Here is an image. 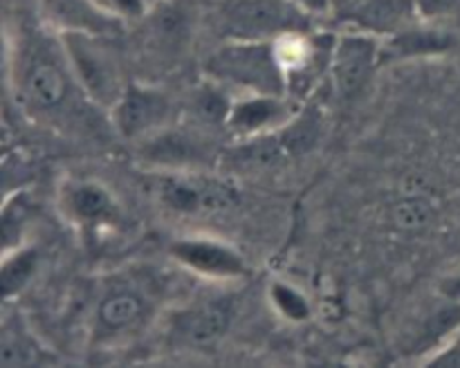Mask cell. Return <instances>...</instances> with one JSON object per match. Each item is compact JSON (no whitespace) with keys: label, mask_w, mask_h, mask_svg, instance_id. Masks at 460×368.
Wrapping results in <instances>:
<instances>
[{"label":"cell","mask_w":460,"mask_h":368,"mask_svg":"<svg viewBox=\"0 0 460 368\" xmlns=\"http://www.w3.org/2000/svg\"><path fill=\"white\" fill-rule=\"evenodd\" d=\"M4 70L16 106L52 130L76 135L88 128L90 110L102 112L76 83L58 31L40 16L36 25L21 21L4 30Z\"/></svg>","instance_id":"6da1fadb"},{"label":"cell","mask_w":460,"mask_h":368,"mask_svg":"<svg viewBox=\"0 0 460 368\" xmlns=\"http://www.w3.org/2000/svg\"><path fill=\"white\" fill-rule=\"evenodd\" d=\"M160 285L151 274H115L103 278L90 312L88 346L94 350H115L162 317Z\"/></svg>","instance_id":"7a4b0ae2"},{"label":"cell","mask_w":460,"mask_h":368,"mask_svg":"<svg viewBox=\"0 0 460 368\" xmlns=\"http://www.w3.org/2000/svg\"><path fill=\"white\" fill-rule=\"evenodd\" d=\"M202 76L234 94H288L272 40H223L207 57Z\"/></svg>","instance_id":"3957f363"},{"label":"cell","mask_w":460,"mask_h":368,"mask_svg":"<svg viewBox=\"0 0 460 368\" xmlns=\"http://www.w3.org/2000/svg\"><path fill=\"white\" fill-rule=\"evenodd\" d=\"M61 36L67 63L85 99L108 115L119 94L124 92L128 76L119 52L111 43L112 36L88 34V31H66Z\"/></svg>","instance_id":"277c9868"},{"label":"cell","mask_w":460,"mask_h":368,"mask_svg":"<svg viewBox=\"0 0 460 368\" xmlns=\"http://www.w3.org/2000/svg\"><path fill=\"white\" fill-rule=\"evenodd\" d=\"M153 193L164 209L178 215H216L241 202V188L214 169L153 171Z\"/></svg>","instance_id":"5b68a950"},{"label":"cell","mask_w":460,"mask_h":368,"mask_svg":"<svg viewBox=\"0 0 460 368\" xmlns=\"http://www.w3.org/2000/svg\"><path fill=\"white\" fill-rule=\"evenodd\" d=\"M216 27L223 40H274L288 31L313 30L314 16L295 0H220Z\"/></svg>","instance_id":"8992f818"},{"label":"cell","mask_w":460,"mask_h":368,"mask_svg":"<svg viewBox=\"0 0 460 368\" xmlns=\"http://www.w3.org/2000/svg\"><path fill=\"white\" fill-rule=\"evenodd\" d=\"M236 310V294L229 292V285H214L211 292L191 296L166 312V337L173 346L196 353L216 348L227 337Z\"/></svg>","instance_id":"52a82bcc"},{"label":"cell","mask_w":460,"mask_h":368,"mask_svg":"<svg viewBox=\"0 0 460 368\" xmlns=\"http://www.w3.org/2000/svg\"><path fill=\"white\" fill-rule=\"evenodd\" d=\"M57 209L70 227L90 241L119 233L126 224V211L119 197L94 178H63L57 187Z\"/></svg>","instance_id":"ba28073f"},{"label":"cell","mask_w":460,"mask_h":368,"mask_svg":"<svg viewBox=\"0 0 460 368\" xmlns=\"http://www.w3.org/2000/svg\"><path fill=\"white\" fill-rule=\"evenodd\" d=\"M209 130L184 119L173 121L160 133L151 135L144 142L135 144L137 160L148 171H200L216 169L218 146L211 139Z\"/></svg>","instance_id":"9c48e42d"},{"label":"cell","mask_w":460,"mask_h":368,"mask_svg":"<svg viewBox=\"0 0 460 368\" xmlns=\"http://www.w3.org/2000/svg\"><path fill=\"white\" fill-rule=\"evenodd\" d=\"M335 45V31L296 30L272 40L274 57L286 76L288 94L304 99L331 74V57Z\"/></svg>","instance_id":"30bf717a"},{"label":"cell","mask_w":460,"mask_h":368,"mask_svg":"<svg viewBox=\"0 0 460 368\" xmlns=\"http://www.w3.org/2000/svg\"><path fill=\"white\" fill-rule=\"evenodd\" d=\"M175 103L155 81L130 79L124 92L108 110L106 121L112 135L139 144L175 121Z\"/></svg>","instance_id":"8fae6325"},{"label":"cell","mask_w":460,"mask_h":368,"mask_svg":"<svg viewBox=\"0 0 460 368\" xmlns=\"http://www.w3.org/2000/svg\"><path fill=\"white\" fill-rule=\"evenodd\" d=\"M171 260L184 272L209 285H234L250 276V263L232 242L205 233L175 238L169 245Z\"/></svg>","instance_id":"7c38bea8"},{"label":"cell","mask_w":460,"mask_h":368,"mask_svg":"<svg viewBox=\"0 0 460 368\" xmlns=\"http://www.w3.org/2000/svg\"><path fill=\"white\" fill-rule=\"evenodd\" d=\"M382 67V39L359 30L341 27L335 31L331 74L337 97L353 99L362 92Z\"/></svg>","instance_id":"4fadbf2b"},{"label":"cell","mask_w":460,"mask_h":368,"mask_svg":"<svg viewBox=\"0 0 460 368\" xmlns=\"http://www.w3.org/2000/svg\"><path fill=\"white\" fill-rule=\"evenodd\" d=\"M137 22L144 25V49L157 63L182 58L196 30V13L187 0H166L148 9Z\"/></svg>","instance_id":"5bb4252c"},{"label":"cell","mask_w":460,"mask_h":368,"mask_svg":"<svg viewBox=\"0 0 460 368\" xmlns=\"http://www.w3.org/2000/svg\"><path fill=\"white\" fill-rule=\"evenodd\" d=\"M301 110V101L290 94H236L225 133L234 144L263 137L290 124Z\"/></svg>","instance_id":"9a60e30c"},{"label":"cell","mask_w":460,"mask_h":368,"mask_svg":"<svg viewBox=\"0 0 460 368\" xmlns=\"http://www.w3.org/2000/svg\"><path fill=\"white\" fill-rule=\"evenodd\" d=\"M456 45L458 39L449 30L447 22H431L418 18L404 30L382 39V67L445 57Z\"/></svg>","instance_id":"2e32d148"},{"label":"cell","mask_w":460,"mask_h":368,"mask_svg":"<svg viewBox=\"0 0 460 368\" xmlns=\"http://www.w3.org/2000/svg\"><path fill=\"white\" fill-rule=\"evenodd\" d=\"M332 16L341 27L367 31L380 39L404 30L420 18L416 0H350Z\"/></svg>","instance_id":"e0dca14e"},{"label":"cell","mask_w":460,"mask_h":368,"mask_svg":"<svg viewBox=\"0 0 460 368\" xmlns=\"http://www.w3.org/2000/svg\"><path fill=\"white\" fill-rule=\"evenodd\" d=\"M36 13L58 34L88 31V34L115 36L124 27L108 13L97 0H34Z\"/></svg>","instance_id":"ac0fdd59"},{"label":"cell","mask_w":460,"mask_h":368,"mask_svg":"<svg viewBox=\"0 0 460 368\" xmlns=\"http://www.w3.org/2000/svg\"><path fill=\"white\" fill-rule=\"evenodd\" d=\"M0 364L7 368L49 366V364H61V357L43 344L22 312L9 310V303H4L3 328H0Z\"/></svg>","instance_id":"d6986e66"},{"label":"cell","mask_w":460,"mask_h":368,"mask_svg":"<svg viewBox=\"0 0 460 368\" xmlns=\"http://www.w3.org/2000/svg\"><path fill=\"white\" fill-rule=\"evenodd\" d=\"M234 97L236 94L229 92L225 85L202 76L200 83L187 94V101H184V119L209 130V133H216V130L225 133L227 130V119L229 112H232Z\"/></svg>","instance_id":"ffe728a7"},{"label":"cell","mask_w":460,"mask_h":368,"mask_svg":"<svg viewBox=\"0 0 460 368\" xmlns=\"http://www.w3.org/2000/svg\"><path fill=\"white\" fill-rule=\"evenodd\" d=\"M40 254L34 245L25 242L13 250L3 251V267H0V292L4 301H13L30 287L39 272Z\"/></svg>","instance_id":"44dd1931"},{"label":"cell","mask_w":460,"mask_h":368,"mask_svg":"<svg viewBox=\"0 0 460 368\" xmlns=\"http://www.w3.org/2000/svg\"><path fill=\"white\" fill-rule=\"evenodd\" d=\"M30 191L27 188H13L4 196V206H3V251L13 250L18 245H25L27 241V229H30L31 215H34V209H31Z\"/></svg>","instance_id":"7402d4cb"},{"label":"cell","mask_w":460,"mask_h":368,"mask_svg":"<svg viewBox=\"0 0 460 368\" xmlns=\"http://www.w3.org/2000/svg\"><path fill=\"white\" fill-rule=\"evenodd\" d=\"M268 299L272 303V310L290 323H305L313 317V305L308 296L292 283L274 278L268 287Z\"/></svg>","instance_id":"603a6c76"},{"label":"cell","mask_w":460,"mask_h":368,"mask_svg":"<svg viewBox=\"0 0 460 368\" xmlns=\"http://www.w3.org/2000/svg\"><path fill=\"white\" fill-rule=\"evenodd\" d=\"M431 202L422 196H409L395 206V220H398L400 227H422V224L429 223L431 218Z\"/></svg>","instance_id":"cb8c5ba5"},{"label":"cell","mask_w":460,"mask_h":368,"mask_svg":"<svg viewBox=\"0 0 460 368\" xmlns=\"http://www.w3.org/2000/svg\"><path fill=\"white\" fill-rule=\"evenodd\" d=\"M418 16L431 22H449L460 16V0H416Z\"/></svg>","instance_id":"d4e9b609"},{"label":"cell","mask_w":460,"mask_h":368,"mask_svg":"<svg viewBox=\"0 0 460 368\" xmlns=\"http://www.w3.org/2000/svg\"><path fill=\"white\" fill-rule=\"evenodd\" d=\"M97 3L124 25L126 22H137L148 12L146 0H97Z\"/></svg>","instance_id":"484cf974"},{"label":"cell","mask_w":460,"mask_h":368,"mask_svg":"<svg viewBox=\"0 0 460 368\" xmlns=\"http://www.w3.org/2000/svg\"><path fill=\"white\" fill-rule=\"evenodd\" d=\"M295 3L304 7L308 13H313L314 18L332 13V0H295Z\"/></svg>","instance_id":"4316f807"},{"label":"cell","mask_w":460,"mask_h":368,"mask_svg":"<svg viewBox=\"0 0 460 368\" xmlns=\"http://www.w3.org/2000/svg\"><path fill=\"white\" fill-rule=\"evenodd\" d=\"M440 296H445V299L449 301H458L460 303V269L456 274H452V276L445 278L443 283H440Z\"/></svg>","instance_id":"83f0119b"},{"label":"cell","mask_w":460,"mask_h":368,"mask_svg":"<svg viewBox=\"0 0 460 368\" xmlns=\"http://www.w3.org/2000/svg\"><path fill=\"white\" fill-rule=\"evenodd\" d=\"M349 3H350V0H332V13H337L341 7H346Z\"/></svg>","instance_id":"f1b7e54d"},{"label":"cell","mask_w":460,"mask_h":368,"mask_svg":"<svg viewBox=\"0 0 460 368\" xmlns=\"http://www.w3.org/2000/svg\"><path fill=\"white\" fill-rule=\"evenodd\" d=\"M160 3H166V0H146L148 9H151V7H155V4H160Z\"/></svg>","instance_id":"f546056e"}]
</instances>
